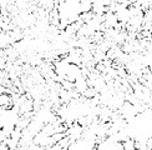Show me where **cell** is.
I'll list each match as a JSON object with an SVG mask.
<instances>
[{
    "label": "cell",
    "instance_id": "6da1fadb",
    "mask_svg": "<svg viewBox=\"0 0 152 150\" xmlns=\"http://www.w3.org/2000/svg\"><path fill=\"white\" fill-rule=\"evenodd\" d=\"M79 10H80V12L92 11V0H80Z\"/></svg>",
    "mask_w": 152,
    "mask_h": 150
},
{
    "label": "cell",
    "instance_id": "7a4b0ae2",
    "mask_svg": "<svg viewBox=\"0 0 152 150\" xmlns=\"http://www.w3.org/2000/svg\"><path fill=\"white\" fill-rule=\"evenodd\" d=\"M122 148L124 149H135L136 148V140L134 139H126L124 143H122Z\"/></svg>",
    "mask_w": 152,
    "mask_h": 150
}]
</instances>
